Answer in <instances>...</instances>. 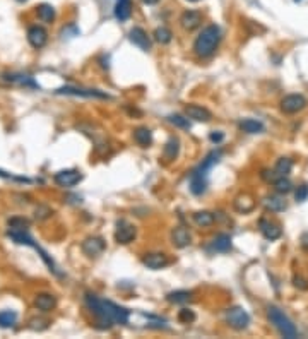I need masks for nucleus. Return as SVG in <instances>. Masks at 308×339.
<instances>
[{
  "mask_svg": "<svg viewBox=\"0 0 308 339\" xmlns=\"http://www.w3.org/2000/svg\"><path fill=\"white\" fill-rule=\"evenodd\" d=\"M301 247L308 250V233H305V235L301 237Z\"/></svg>",
  "mask_w": 308,
  "mask_h": 339,
  "instance_id": "obj_40",
  "label": "nucleus"
},
{
  "mask_svg": "<svg viewBox=\"0 0 308 339\" xmlns=\"http://www.w3.org/2000/svg\"><path fill=\"white\" fill-rule=\"evenodd\" d=\"M143 2L146 4V6H154V4H158L159 0H143Z\"/></svg>",
  "mask_w": 308,
  "mask_h": 339,
  "instance_id": "obj_41",
  "label": "nucleus"
},
{
  "mask_svg": "<svg viewBox=\"0 0 308 339\" xmlns=\"http://www.w3.org/2000/svg\"><path fill=\"white\" fill-rule=\"evenodd\" d=\"M291 168H293V161L290 158H279L276 161V166H274V175H276V178L288 176Z\"/></svg>",
  "mask_w": 308,
  "mask_h": 339,
  "instance_id": "obj_28",
  "label": "nucleus"
},
{
  "mask_svg": "<svg viewBox=\"0 0 308 339\" xmlns=\"http://www.w3.org/2000/svg\"><path fill=\"white\" fill-rule=\"evenodd\" d=\"M171 38H173V34H171L170 29L164 26H161L154 31V40L161 43V45H168V43L171 41Z\"/></svg>",
  "mask_w": 308,
  "mask_h": 339,
  "instance_id": "obj_34",
  "label": "nucleus"
},
{
  "mask_svg": "<svg viewBox=\"0 0 308 339\" xmlns=\"http://www.w3.org/2000/svg\"><path fill=\"white\" fill-rule=\"evenodd\" d=\"M258 228H260V233L264 235V238L267 240H277L281 237V228L277 223H274L271 219H260V223H258Z\"/></svg>",
  "mask_w": 308,
  "mask_h": 339,
  "instance_id": "obj_18",
  "label": "nucleus"
},
{
  "mask_svg": "<svg viewBox=\"0 0 308 339\" xmlns=\"http://www.w3.org/2000/svg\"><path fill=\"white\" fill-rule=\"evenodd\" d=\"M267 317L282 337H288V339L298 337V329L295 327V324H293L277 307H269L267 308Z\"/></svg>",
  "mask_w": 308,
  "mask_h": 339,
  "instance_id": "obj_5",
  "label": "nucleus"
},
{
  "mask_svg": "<svg viewBox=\"0 0 308 339\" xmlns=\"http://www.w3.org/2000/svg\"><path fill=\"white\" fill-rule=\"evenodd\" d=\"M17 324V313L14 310H0V327L11 329Z\"/></svg>",
  "mask_w": 308,
  "mask_h": 339,
  "instance_id": "obj_29",
  "label": "nucleus"
},
{
  "mask_svg": "<svg viewBox=\"0 0 308 339\" xmlns=\"http://www.w3.org/2000/svg\"><path fill=\"white\" fill-rule=\"evenodd\" d=\"M57 95H67V96H81V98H100V100H110V95L100 89H86V87H76V86H63L55 91Z\"/></svg>",
  "mask_w": 308,
  "mask_h": 339,
  "instance_id": "obj_7",
  "label": "nucleus"
},
{
  "mask_svg": "<svg viewBox=\"0 0 308 339\" xmlns=\"http://www.w3.org/2000/svg\"><path fill=\"white\" fill-rule=\"evenodd\" d=\"M238 127L240 130L247 132V134H260V132H264V124L255 119H243L238 124Z\"/></svg>",
  "mask_w": 308,
  "mask_h": 339,
  "instance_id": "obj_25",
  "label": "nucleus"
},
{
  "mask_svg": "<svg viewBox=\"0 0 308 339\" xmlns=\"http://www.w3.org/2000/svg\"><path fill=\"white\" fill-rule=\"evenodd\" d=\"M17 2H26V0H17Z\"/></svg>",
  "mask_w": 308,
  "mask_h": 339,
  "instance_id": "obj_43",
  "label": "nucleus"
},
{
  "mask_svg": "<svg viewBox=\"0 0 308 339\" xmlns=\"http://www.w3.org/2000/svg\"><path fill=\"white\" fill-rule=\"evenodd\" d=\"M86 305L91 310V313L96 319V327L98 329H110L115 324H124L129 322L130 319V310L116 305V303L110 302V300H101L96 295L86 293Z\"/></svg>",
  "mask_w": 308,
  "mask_h": 339,
  "instance_id": "obj_1",
  "label": "nucleus"
},
{
  "mask_svg": "<svg viewBox=\"0 0 308 339\" xmlns=\"http://www.w3.org/2000/svg\"><path fill=\"white\" fill-rule=\"evenodd\" d=\"M293 284H295V286H296L298 289H308V283H306L303 278L295 276V278H293Z\"/></svg>",
  "mask_w": 308,
  "mask_h": 339,
  "instance_id": "obj_38",
  "label": "nucleus"
},
{
  "mask_svg": "<svg viewBox=\"0 0 308 339\" xmlns=\"http://www.w3.org/2000/svg\"><path fill=\"white\" fill-rule=\"evenodd\" d=\"M255 208V200H253L248 194H240L236 199H234V209L238 213H250V211Z\"/></svg>",
  "mask_w": 308,
  "mask_h": 339,
  "instance_id": "obj_23",
  "label": "nucleus"
},
{
  "mask_svg": "<svg viewBox=\"0 0 308 339\" xmlns=\"http://www.w3.org/2000/svg\"><path fill=\"white\" fill-rule=\"evenodd\" d=\"M185 115H187L190 120L204 122V124L212 119V113L209 111L207 108L199 106V105H187V108H185Z\"/></svg>",
  "mask_w": 308,
  "mask_h": 339,
  "instance_id": "obj_15",
  "label": "nucleus"
},
{
  "mask_svg": "<svg viewBox=\"0 0 308 339\" xmlns=\"http://www.w3.org/2000/svg\"><path fill=\"white\" fill-rule=\"evenodd\" d=\"M129 40L134 43L137 48H140L143 52H149V50H151V38L148 36V33H146L143 28H134V29H130Z\"/></svg>",
  "mask_w": 308,
  "mask_h": 339,
  "instance_id": "obj_14",
  "label": "nucleus"
},
{
  "mask_svg": "<svg viewBox=\"0 0 308 339\" xmlns=\"http://www.w3.org/2000/svg\"><path fill=\"white\" fill-rule=\"evenodd\" d=\"M295 2H298V0H295Z\"/></svg>",
  "mask_w": 308,
  "mask_h": 339,
  "instance_id": "obj_44",
  "label": "nucleus"
},
{
  "mask_svg": "<svg viewBox=\"0 0 308 339\" xmlns=\"http://www.w3.org/2000/svg\"><path fill=\"white\" fill-rule=\"evenodd\" d=\"M226 322L229 324V327L236 329V331H243V329L248 327L250 324V315L245 308L242 307H231L226 310Z\"/></svg>",
  "mask_w": 308,
  "mask_h": 339,
  "instance_id": "obj_6",
  "label": "nucleus"
},
{
  "mask_svg": "<svg viewBox=\"0 0 308 339\" xmlns=\"http://www.w3.org/2000/svg\"><path fill=\"white\" fill-rule=\"evenodd\" d=\"M28 41L33 48H43L48 41V33L41 26H31L28 29Z\"/></svg>",
  "mask_w": 308,
  "mask_h": 339,
  "instance_id": "obj_13",
  "label": "nucleus"
},
{
  "mask_svg": "<svg viewBox=\"0 0 308 339\" xmlns=\"http://www.w3.org/2000/svg\"><path fill=\"white\" fill-rule=\"evenodd\" d=\"M188 2H199V0H188Z\"/></svg>",
  "mask_w": 308,
  "mask_h": 339,
  "instance_id": "obj_42",
  "label": "nucleus"
},
{
  "mask_svg": "<svg viewBox=\"0 0 308 339\" xmlns=\"http://www.w3.org/2000/svg\"><path fill=\"white\" fill-rule=\"evenodd\" d=\"M171 242H173L175 247L185 248L192 242V235H190V232L185 226H177V228L171 232Z\"/></svg>",
  "mask_w": 308,
  "mask_h": 339,
  "instance_id": "obj_16",
  "label": "nucleus"
},
{
  "mask_svg": "<svg viewBox=\"0 0 308 339\" xmlns=\"http://www.w3.org/2000/svg\"><path fill=\"white\" fill-rule=\"evenodd\" d=\"M178 153H180V141H178V137H170V139L166 141L164 149H163L164 160H166V161L177 160Z\"/></svg>",
  "mask_w": 308,
  "mask_h": 339,
  "instance_id": "obj_22",
  "label": "nucleus"
},
{
  "mask_svg": "<svg viewBox=\"0 0 308 339\" xmlns=\"http://www.w3.org/2000/svg\"><path fill=\"white\" fill-rule=\"evenodd\" d=\"M168 122L171 125L178 127V129H190V122H188V117L185 119L182 115H170L168 117Z\"/></svg>",
  "mask_w": 308,
  "mask_h": 339,
  "instance_id": "obj_35",
  "label": "nucleus"
},
{
  "mask_svg": "<svg viewBox=\"0 0 308 339\" xmlns=\"http://www.w3.org/2000/svg\"><path fill=\"white\" fill-rule=\"evenodd\" d=\"M81 248L87 257H98V255H101L103 252H105L106 243L101 237H89L82 242Z\"/></svg>",
  "mask_w": 308,
  "mask_h": 339,
  "instance_id": "obj_11",
  "label": "nucleus"
},
{
  "mask_svg": "<svg viewBox=\"0 0 308 339\" xmlns=\"http://www.w3.org/2000/svg\"><path fill=\"white\" fill-rule=\"evenodd\" d=\"M53 178H55L57 185L65 187V189H72V187H76L82 180V173L76 168H68V170L58 171V173H55Z\"/></svg>",
  "mask_w": 308,
  "mask_h": 339,
  "instance_id": "obj_9",
  "label": "nucleus"
},
{
  "mask_svg": "<svg viewBox=\"0 0 308 339\" xmlns=\"http://www.w3.org/2000/svg\"><path fill=\"white\" fill-rule=\"evenodd\" d=\"M132 16V0H116L115 4V17L120 22L129 21Z\"/></svg>",
  "mask_w": 308,
  "mask_h": 339,
  "instance_id": "obj_21",
  "label": "nucleus"
},
{
  "mask_svg": "<svg viewBox=\"0 0 308 339\" xmlns=\"http://www.w3.org/2000/svg\"><path fill=\"white\" fill-rule=\"evenodd\" d=\"M212 248L216 252H228V250H231V237L226 233L216 235V238L212 240Z\"/></svg>",
  "mask_w": 308,
  "mask_h": 339,
  "instance_id": "obj_27",
  "label": "nucleus"
},
{
  "mask_svg": "<svg viewBox=\"0 0 308 339\" xmlns=\"http://www.w3.org/2000/svg\"><path fill=\"white\" fill-rule=\"evenodd\" d=\"M143 264L151 271H159V269L166 267L170 264L168 255L163 252H149L143 257Z\"/></svg>",
  "mask_w": 308,
  "mask_h": 339,
  "instance_id": "obj_12",
  "label": "nucleus"
},
{
  "mask_svg": "<svg viewBox=\"0 0 308 339\" xmlns=\"http://www.w3.org/2000/svg\"><path fill=\"white\" fill-rule=\"evenodd\" d=\"M34 307L41 312H52L57 307V298L50 293H40L34 298Z\"/></svg>",
  "mask_w": 308,
  "mask_h": 339,
  "instance_id": "obj_19",
  "label": "nucleus"
},
{
  "mask_svg": "<svg viewBox=\"0 0 308 339\" xmlns=\"http://www.w3.org/2000/svg\"><path fill=\"white\" fill-rule=\"evenodd\" d=\"M178 321L182 324H190L195 321V312L190 310V308H182L178 312Z\"/></svg>",
  "mask_w": 308,
  "mask_h": 339,
  "instance_id": "obj_36",
  "label": "nucleus"
},
{
  "mask_svg": "<svg viewBox=\"0 0 308 339\" xmlns=\"http://www.w3.org/2000/svg\"><path fill=\"white\" fill-rule=\"evenodd\" d=\"M6 79L14 82V84L19 86H26V87H38L36 82L33 81L31 76H26V74H6Z\"/></svg>",
  "mask_w": 308,
  "mask_h": 339,
  "instance_id": "obj_26",
  "label": "nucleus"
},
{
  "mask_svg": "<svg viewBox=\"0 0 308 339\" xmlns=\"http://www.w3.org/2000/svg\"><path fill=\"white\" fill-rule=\"evenodd\" d=\"M38 19L41 22H52L55 19V7L50 4H41L38 6Z\"/></svg>",
  "mask_w": 308,
  "mask_h": 339,
  "instance_id": "obj_30",
  "label": "nucleus"
},
{
  "mask_svg": "<svg viewBox=\"0 0 308 339\" xmlns=\"http://www.w3.org/2000/svg\"><path fill=\"white\" fill-rule=\"evenodd\" d=\"M28 226H22V228H16V226H9V232H7V235H9V238H12L14 242L16 243H19V245H28V247H33L34 250H36L38 254H40V257L43 259V262L46 264L48 267H50V271L53 273V274H57V276H62V273L58 271V267H57V264L53 262V259L48 255L45 250H43L40 245L38 243H34V240L29 237V233H28Z\"/></svg>",
  "mask_w": 308,
  "mask_h": 339,
  "instance_id": "obj_4",
  "label": "nucleus"
},
{
  "mask_svg": "<svg viewBox=\"0 0 308 339\" xmlns=\"http://www.w3.org/2000/svg\"><path fill=\"white\" fill-rule=\"evenodd\" d=\"M200 22H202V12L199 11H185L180 17V24L187 31H194L195 28L200 26Z\"/></svg>",
  "mask_w": 308,
  "mask_h": 339,
  "instance_id": "obj_17",
  "label": "nucleus"
},
{
  "mask_svg": "<svg viewBox=\"0 0 308 339\" xmlns=\"http://www.w3.org/2000/svg\"><path fill=\"white\" fill-rule=\"evenodd\" d=\"M214 214L209 213V211H197V213L194 214V221L197 226H202V228H207V226H211L214 223Z\"/></svg>",
  "mask_w": 308,
  "mask_h": 339,
  "instance_id": "obj_31",
  "label": "nucleus"
},
{
  "mask_svg": "<svg viewBox=\"0 0 308 339\" xmlns=\"http://www.w3.org/2000/svg\"><path fill=\"white\" fill-rule=\"evenodd\" d=\"M221 41V29L218 24H209L205 26L194 41V53L199 58L211 57Z\"/></svg>",
  "mask_w": 308,
  "mask_h": 339,
  "instance_id": "obj_3",
  "label": "nucleus"
},
{
  "mask_svg": "<svg viewBox=\"0 0 308 339\" xmlns=\"http://www.w3.org/2000/svg\"><path fill=\"white\" fill-rule=\"evenodd\" d=\"M209 139H211L214 144H219V142H221L223 139H224V134L223 132H211V135H209Z\"/></svg>",
  "mask_w": 308,
  "mask_h": 339,
  "instance_id": "obj_39",
  "label": "nucleus"
},
{
  "mask_svg": "<svg viewBox=\"0 0 308 339\" xmlns=\"http://www.w3.org/2000/svg\"><path fill=\"white\" fill-rule=\"evenodd\" d=\"M306 105H308V101L303 95H288L286 98H282L281 110L288 113V115H293V113L301 111Z\"/></svg>",
  "mask_w": 308,
  "mask_h": 339,
  "instance_id": "obj_10",
  "label": "nucleus"
},
{
  "mask_svg": "<svg viewBox=\"0 0 308 339\" xmlns=\"http://www.w3.org/2000/svg\"><path fill=\"white\" fill-rule=\"evenodd\" d=\"M137 235V228L132 223L125 219H120L116 221V228H115V240L116 243H122V245H127L130 242H134Z\"/></svg>",
  "mask_w": 308,
  "mask_h": 339,
  "instance_id": "obj_8",
  "label": "nucleus"
},
{
  "mask_svg": "<svg viewBox=\"0 0 308 339\" xmlns=\"http://www.w3.org/2000/svg\"><path fill=\"white\" fill-rule=\"evenodd\" d=\"M134 139L140 147H149L153 144V132L148 127H137L134 130Z\"/></svg>",
  "mask_w": 308,
  "mask_h": 339,
  "instance_id": "obj_24",
  "label": "nucleus"
},
{
  "mask_svg": "<svg viewBox=\"0 0 308 339\" xmlns=\"http://www.w3.org/2000/svg\"><path fill=\"white\" fill-rule=\"evenodd\" d=\"M264 206H266L269 211H272V213H281V211H285L288 208L286 199L282 197V194L269 195V197L264 199Z\"/></svg>",
  "mask_w": 308,
  "mask_h": 339,
  "instance_id": "obj_20",
  "label": "nucleus"
},
{
  "mask_svg": "<svg viewBox=\"0 0 308 339\" xmlns=\"http://www.w3.org/2000/svg\"><path fill=\"white\" fill-rule=\"evenodd\" d=\"M295 199L298 200V202H305V200L308 199V185L306 184L298 187L296 192H295Z\"/></svg>",
  "mask_w": 308,
  "mask_h": 339,
  "instance_id": "obj_37",
  "label": "nucleus"
},
{
  "mask_svg": "<svg viewBox=\"0 0 308 339\" xmlns=\"http://www.w3.org/2000/svg\"><path fill=\"white\" fill-rule=\"evenodd\" d=\"M221 156H223V151H221V149L211 151V153H209V154L202 160V163H200L197 168H195L192 173H190L188 184H190V192H192L194 195H202V194L205 192V189H207V175H209V170H211L212 166L218 163Z\"/></svg>",
  "mask_w": 308,
  "mask_h": 339,
  "instance_id": "obj_2",
  "label": "nucleus"
},
{
  "mask_svg": "<svg viewBox=\"0 0 308 339\" xmlns=\"http://www.w3.org/2000/svg\"><path fill=\"white\" fill-rule=\"evenodd\" d=\"M190 298H192V293L187 291V289L171 291V293H168V297H166V300H168L170 303H185V302H188Z\"/></svg>",
  "mask_w": 308,
  "mask_h": 339,
  "instance_id": "obj_32",
  "label": "nucleus"
},
{
  "mask_svg": "<svg viewBox=\"0 0 308 339\" xmlns=\"http://www.w3.org/2000/svg\"><path fill=\"white\" fill-rule=\"evenodd\" d=\"M274 189H276V192L277 194H288V192H291L293 190V184L290 180L286 178V176H281V178H276L274 180Z\"/></svg>",
  "mask_w": 308,
  "mask_h": 339,
  "instance_id": "obj_33",
  "label": "nucleus"
}]
</instances>
